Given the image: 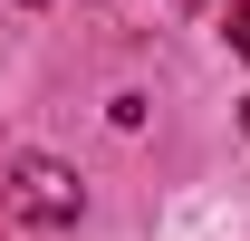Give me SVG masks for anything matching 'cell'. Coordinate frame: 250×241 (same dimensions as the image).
<instances>
[{"mask_svg": "<svg viewBox=\"0 0 250 241\" xmlns=\"http://www.w3.org/2000/svg\"><path fill=\"white\" fill-rule=\"evenodd\" d=\"M0 203L20 212V222H39V232H58V222H77V174L48 164V154H20L10 183H0Z\"/></svg>", "mask_w": 250, "mask_h": 241, "instance_id": "obj_1", "label": "cell"}, {"mask_svg": "<svg viewBox=\"0 0 250 241\" xmlns=\"http://www.w3.org/2000/svg\"><path fill=\"white\" fill-rule=\"evenodd\" d=\"M231 48L250 58V0H231Z\"/></svg>", "mask_w": 250, "mask_h": 241, "instance_id": "obj_2", "label": "cell"}]
</instances>
